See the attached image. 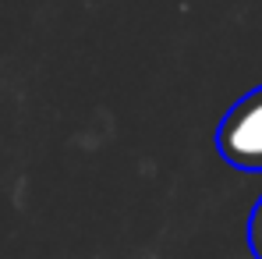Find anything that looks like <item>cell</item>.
Returning <instances> with one entry per match:
<instances>
[{
	"mask_svg": "<svg viewBox=\"0 0 262 259\" xmlns=\"http://www.w3.org/2000/svg\"><path fill=\"white\" fill-rule=\"evenodd\" d=\"M220 156L237 171H262V86L241 96L216 128Z\"/></svg>",
	"mask_w": 262,
	"mask_h": 259,
	"instance_id": "cell-1",
	"label": "cell"
},
{
	"mask_svg": "<svg viewBox=\"0 0 262 259\" xmlns=\"http://www.w3.org/2000/svg\"><path fill=\"white\" fill-rule=\"evenodd\" d=\"M248 249L255 259H262V199L255 203V210L248 216Z\"/></svg>",
	"mask_w": 262,
	"mask_h": 259,
	"instance_id": "cell-2",
	"label": "cell"
}]
</instances>
